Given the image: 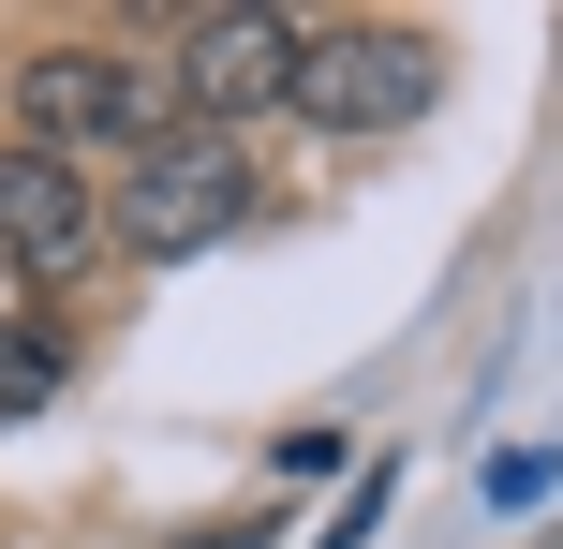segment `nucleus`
Masks as SVG:
<instances>
[{"instance_id":"obj_6","label":"nucleus","mask_w":563,"mask_h":549,"mask_svg":"<svg viewBox=\"0 0 563 549\" xmlns=\"http://www.w3.org/2000/svg\"><path fill=\"white\" fill-rule=\"evenodd\" d=\"M45 386H59V342L45 327H0V416H30Z\"/></svg>"},{"instance_id":"obj_1","label":"nucleus","mask_w":563,"mask_h":549,"mask_svg":"<svg viewBox=\"0 0 563 549\" xmlns=\"http://www.w3.org/2000/svg\"><path fill=\"white\" fill-rule=\"evenodd\" d=\"M178 134V75L164 59H119V45H30L15 59V149H59V164H89V149H164Z\"/></svg>"},{"instance_id":"obj_4","label":"nucleus","mask_w":563,"mask_h":549,"mask_svg":"<svg viewBox=\"0 0 563 549\" xmlns=\"http://www.w3.org/2000/svg\"><path fill=\"white\" fill-rule=\"evenodd\" d=\"M164 75H178V119H253L282 105V75H297V15H267V0H208V15L164 30Z\"/></svg>"},{"instance_id":"obj_2","label":"nucleus","mask_w":563,"mask_h":549,"mask_svg":"<svg viewBox=\"0 0 563 549\" xmlns=\"http://www.w3.org/2000/svg\"><path fill=\"white\" fill-rule=\"evenodd\" d=\"M238 223H253V164H238V134H208V119H178L164 149H134V178L104 194V238L148 253V267L208 253V238H238Z\"/></svg>"},{"instance_id":"obj_7","label":"nucleus","mask_w":563,"mask_h":549,"mask_svg":"<svg viewBox=\"0 0 563 549\" xmlns=\"http://www.w3.org/2000/svg\"><path fill=\"white\" fill-rule=\"evenodd\" d=\"M194 549H267V535H253V520H223V535H194Z\"/></svg>"},{"instance_id":"obj_3","label":"nucleus","mask_w":563,"mask_h":549,"mask_svg":"<svg viewBox=\"0 0 563 549\" xmlns=\"http://www.w3.org/2000/svg\"><path fill=\"white\" fill-rule=\"evenodd\" d=\"M282 105L311 134H400L430 105V30H386V15H341V30H297V75Z\"/></svg>"},{"instance_id":"obj_5","label":"nucleus","mask_w":563,"mask_h":549,"mask_svg":"<svg viewBox=\"0 0 563 549\" xmlns=\"http://www.w3.org/2000/svg\"><path fill=\"white\" fill-rule=\"evenodd\" d=\"M104 253V178L59 149H0V267L15 283H75Z\"/></svg>"}]
</instances>
